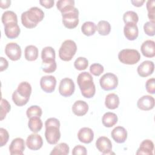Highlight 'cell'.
Wrapping results in <instances>:
<instances>
[{
  "instance_id": "f35d334b",
  "label": "cell",
  "mask_w": 155,
  "mask_h": 155,
  "mask_svg": "<svg viewBox=\"0 0 155 155\" xmlns=\"http://www.w3.org/2000/svg\"><path fill=\"white\" fill-rule=\"evenodd\" d=\"M104 67L101 64L98 63L93 64L90 67V73L96 76H100L104 72Z\"/></svg>"
},
{
  "instance_id": "bcb514c9",
  "label": "cell",
  "mask_w": 155,
  "mask_h": 155,
  "mask_svg": "<svg viewBox=\"0 0 155 155\" xmlns=\"http://www.w3.org/2000/svg\"><path fill=\"white\" fill-rule=\"evenodd\" d=\"M11 4V1L9 0H1L0 1V6L1 8H7L10 7Z\"/></svg>"
},
{
  "instance_id": "7bdbcfd3",
  "label": "cell",
  "mask_w": 155,
  "mask_h": 155,
  "mask_svg": "<svg viewBox=\"0 0 155 155\" xmlns=\"http://www.w3.org/2000/svg\"><path fill=\"white\" fill-rule=\"evenodd\" d=\"M72 154L73 155H86L87 154V149L85 147L78 145L74 147L72 151Z\"/></svg>"
},
{
  "instance_id": "6da1fadb",
  "label": "cell",
  "mask_w": 155,
  "mask_h": 155,
  "mask_svg": "<svg viewBox=\"0 0 155 155\" xmlns=\"http://www.w3.org/2000/svg\"><path fill=\"white\" fill-rule=\"evenodd\" d=\"M44 17V12L37 7H33L21 15V22L27 28H33L37 26Z\"/></svg>"
},
{
  "instance_id": "d590c367",
  "label": "cell",
  "mask_w": 155,
  "mask_h": 155,
  "mask_svg": "<svg viewBox=\"0 0 155 155\" xmlns=\"http://www.w3.org/2000/svg\"><path fill=\"white\" fill-rule=\"evenodd\" d=\"M88 65V60L84 57H79L74 62V67L78 70H85Z\"/></svg>"
},
{
  "instance_id": "3957f363",
  "label": "cell",
  "mask_w": 155,
  "mask_h": 155,
  "mask_svg": "<svg viewBox=\"0 0 155 155\" xmlns=\"http://www.w3.org/2000/svg\"><path fill=\"white\" fill-rule=\"evenodd\" d=\"M45 137L47 142L51 145L57 143L61 137L59 120L54 117L49 118L45 121Z\"/></svg>"
},
{
  "instance_id": "5b68a950",
  "label": "cell",
  "mask_w": 155,
  "mask_h": 155,
  "mask_svg": "<svg viewBox=\"0 0 155 155\" xmlns=\"http://www.w3.org/2000/svg\"><path fill=\"white\" fill-rule=\"evenodd\" d=\"M55 51L51 47H45L41 51L42 64V70L44 72L51 73L56 70L57 65L55 61Z\"/></svg>"
},
{
  "instance_id": "8fae6325",
  "label": "cell",
  "mask_w": 155,
  "mask_h": 155,
  "mask_svg": "<svg viewBox=\"0 0 155 155\" xmlns=\"http://www.w3.org/2000/svg\"><path fill=\"white\" fill-rule=\"evenodd\" d=\"M5 53L12 61H18L21 57V48L18 44L10 42L5 45Z\"/></svg>"
},
{
  "instance_id": "ab89813d",
  "label": "cell",
  "mask_w": 155,
  "mask_h": 155,
  "mask_svg": "<svg viewBox=\"0 0 155 155\" xmlns=\"http://www.w3.org/2000/svg\"><path fill=\"white\" fill-rule=\"evenodd\" d=\"M154 26V22L148 21L145 23L143 25V30L145 34L150 36H153L155 34Z\"/></svg>"
},
{
  "instance_id": "484cf974",
  "label": "cell",
  "mask_w": 155,
  "mask_h": 155,
  "mask_svg": "<svg viewBox=\"0 0 155 155\" xmlns=\"http://www.w3.org/2000/svg\"><path fill=\"white\" fill-rule=\"evenodd\" d=\"M117 116L115 113L107 112L103 115L102 122L105 127L110 128L114 126L117 122Z\"/></svg>"
},
{
  "instance_id": "d6a6232c",
  "label": "cell",
  "mask_w": 155,
  "mask_h": 155,
  "mask_svg": "<svg viewBox=\"0 0 155 155\" xmlns=\"http://www.w3.org/2000/svg\"><path fill=\"white\" fill-rule=\"evenodd\" d=\"M97 30L101 35H108L111 31V25L110 23L106 21H100L97 24Z\"/></svg>"
},
{
  "instance_id": "8d00e7d4",
  "label": "cell",
  "mask_w": 155,
  "mask_h": 155,
  "mask_svg": "<svg viewBox=\"0 0 155 155\" xmlns=\"http://www.w3.org/2000/svg\"><path fill=\"white\" fill-rule=\"evenodd\" d=\"M10 105L8 102L4 99H1V114H0V119L2 120L6 116V114L10 110Z\"/></svg>"
},
{
  "instance_id": "52a82bcc",
  "label": "cell",
  "mask_w": 155,
  "mask_h": 155,
  "mask_svg": "<svg viewBox=\"0 0 155 155\" xmlns=\"http://www.w3.org/2000/svg\"><path fill=\"white\" fill-rule=\"evenodd\" d=\"M118 59L124 64L134 65L139 61L140 54L137 50L134 49H124L119 51Z\"/></svg>"
},
{
  "instance_id": "ba28073f",
  "label": "cell",
  "mask_w": 155,
  "mask_h": 155,
  "mask_svg": "<svg viewBox=\"0 0 155 155\" xmlns=\"http://www.w3.org/2000/svg\"><path fill=\"white\" fill-rule=\"evenodd\" d=\"M62 23L67 28H74L76 27L79 24V11L76 7L62 13Z\"/></svg>"
},
{
  "instance_id": "836d02e7",
  "label": "cell",
  "mask_w": 155,
  "mask_h": 155,
  "mask_svg": "<svg viewBox=\"0 0 155 155\" xmlns=\"http://www.w3.org/2000/svg\"><path fill=\"white\" fill-rule=\"evenodd\" d=\"M123 20L125 24L132 22L136 24L139 21L137 14L133 11H127L123 15Z\"/></svg>"
},
{
  "instance_id": "b9f144b4",
  "label": "cell",
  "mask_w": 155,
  "mask_h": 155,
  "mask_svg": "<svg viewBox=\"0 0 155 155\" xmlns=\"http://www.w3.org/2000/svg\"><path fill=\"white\" fill-rule=\"evenodd\" d=\"M146 90L148 93L150 94H154L155 93V79L151 78L147 81L145 84Z\"/></svg>"
},
{
  "instance_id": "30bf717a",
  "label": "cell",
  "mask_w": 155,
  "mask_h": 155,
  "mask_svg": "<svg viewBox=\"0 0 155 155\" xmlns=\"http://www.w3.org/2000/svg\"><path fill=\"white\" fill-rule=\"evenodd\" d=\"M75 90V85L73 80L70 78H65L62 79L59 85V92L64 97L71 96Z\"/></svg>"
},
{
  "instance_id": "277c9868",
  "label": "cell",
  "mask_w": 155,
  "mask_h": 155,
  "mask_svg": "<svg viewBox=\"0 0 155 155\" xmlns=\"http://www.w3.org/2000/svg\"><path fill=\"white\" fill-rule=\"evenodd\" d=\"M31 93V85L27 82H22L18 85V88L13 93L12 100L19 107L25 105L28 102Z\"/></svg>"
},
{
  "instance_id": "cb8c5ba5",
  "label": "cell",
  "mask_w": 155,
  "mask_h": 155,
  "mask_svg": "<svg viewBox=\"0 0 155 155\" xmlns=\"http://www.w3.org/2000/svg\"><path fill=\"white\" fill-rule=\"evenodd\" d=\"M88 110V105L87 103L84 101H77L72 106V111L73 113L78 116H82L85 115Z\"/></svg>"
},
{
  "instance_id": "1f68e13d",
  "label": "cell",
  "mask_w": 155,
  "mask_h": 155,
  "mask_svg": "<svg viewBox=\"0 0 155 155\" xmlns=\"http://www.w3.org/2000/svg\"><path fill=\"white\" fill-rule=\"evenodd\" d=\"M1 20L4 25H5L10 22L18 23V18L15 12L10 10L5 11L3 13Z\"/></svg>"
},
{
  "instance_id": "9a60e30c",
  "label": "cell",
  "mask_w": 155,
  "mask_h": 155,
  "mask_svg": "<svg viewBox=\"0 0 155 155\" xmlns=\"http://www.w3.org/2000/svg\"><path fill=\"white\" fill-rule=\"evenodd\" d=\"M43 145L42 137L38 134H30L26 140V145L31 150H38Z\"/></svg>"
},
{
  "instance_id": "2e32d148",
  "label": "cell",
  "mask_w": 155,
  "mask_h": 155,
  "mask_svg": "<svg viewBox=\"0 0 155 155\" xmlns=\"http://www.w3.org/2000/svg\"><path fill=\"white\" fill-rule=\"evenodd\" d=\"M154 69V64L153 62L150 61H145L142 62L137 68L138 74L141 77H147L151 75Z\"/></svg>"
},
{
  "instance_id": "4316f807",
  "label": "cell",
  "mask_w": 155,
  "mask_h": 155,
  "mask_svg": "<svg viewBox=\"0 0 155 155\" xmlns=\"http://www.w3.org/2000/svg\"><path fill=\"white\" fill-rule=\"evenodd\" d=\"M56 7L62 14L74 8V1L59 0L56 2Z\"/></svg>"
},
{
  "instance_id": "83f0119b",
  "label": "cell",
  "mask_w": 155,
  "mask_h": 155,
  "mask_svg": "<svg viewBox=\"0 0 155 155\" xmlns=\"http://www.w3.org/2000/svg\"><path fill=\"white\" fill-rule=\"evenodd\" d=\"M24 56L28 61H35L38 57V48L33 45L27 46L24 50Z\"/></svg>"
},
{
  "instance_id": "603a6c76",
  "label": "cell",
  "mask_w": 155,
  "mask_h": 155,
  "mask_svg": "<svg viewBox=\"0 0 155 155\" xmlns=\"http://www.w3.org/2000/svg\"><path fill=\"white\" fill-rule=\"evenodd\" d=\"M154 150V143L149 139H145L143 140L138 148L136 154H145V155H153Z\"/></svg>"
},
{
  "instance_id": "7c38bea8",
  "label": "cell",
  "mask_w": 155,
  "mask_h": 155,
  "mask_svg": "<svg viewBox=\"0 0 155 155\" xmlns=\"http://www.w3.org/2000/svg\"><path fill=\"white\" fill-rule=\"evenodd\" d=\"M56 85V79L54 76H44L40 80V86L42 90L46 93H52Z\"/></svg>"
},
{
  "instance_id": "60d3db41",
  "label": "cell",
  "mask_w": 155,
  "mask_h": 155,
  "mask_svg": "<svg viewBox=\"0 0 155 155\" xmlns=\"http://www.w3.org/2000/svg\"><path fill=\"white\" fill-rule=\"evenodd\" d=\"M9 138V134L7 130L1 128H0V147H3L5 145Z\"/></svg>"
},
{
  "instance_id": "d6986e66",
  "label": "cell",
  "mask_w": 155,
  "mask_h": 155,
  "mask_svg": "<svg viewBox=\"0 0 155 155\" xmlns=\"http://www.w3.org/2000/svg\"><path fill=\"white\" fill-rule=\"evenodd\" d=\"M111 135L116 142L122 143L125 142L127 138V131L123 127L117 126L111 131Z\"/></svg>"
},
{
  "instance_id": "ffe728a7",
  "label": "cell",
  "mask_w": 155,
  "mask_h": 155,
  "mask_svg": "<svg viewBox=\"0 0 155 155\" xmlns=\"http://www.w3.org/2000/svg\"><path fill=\"white\" fill-rule=\"evenodd\" d=\"M78 137L80 142L84 143H90L93 140L94 133L91 128L84 127L79 130Z\"/></svg>"
},
{
  "instance_id": "f1b7e54d",
  "label": "cell",
  "mask_w": 155,
  "mask_h": 155,
  "mask_svg": "<svg viewBox=\"0 0 155 155\" xmlns=\"http://www.w3.org/2000/svg\"><path fill=\"white\" fill-rule=\"evenodd\" d=\"M42 122L39 117H32L29 118L28 127L30 131L33 133H38L42 128Z\"/></svg>"
},
{
  "instance_id": "7a4b0ae2",
  "label": "cell",
  "mask_w": 155,
  "mask_h": 155,
  "mask_svg": "<svg viewBox=\"0 0 155 155\" xmlns=\"http://www.w3.org/2000/svg\"><path fill=\"white\" fill-rule=\"evenodd\" d=\"M77 83L84 97L91 98L96 92L95 85L92 76L87 71L81 73L77 78Z\"/></svg>"
},
{
  "instance_id": "7dc6e473",
  "label": "cell",
  "mask_w": 155,
  "mask_h": 155,
  "mask_svg": "<svg viewBox=\"0 0 155 155\" xmlns=\"http://www.w3.org/2000/svg\"><path fill=\"white\" fill-rule=\"evenodd\" d=\"M131 2L133 4L134 6L136 7H140L145 2L144 0H136V1H131Z\"/></svg>"
},
{
  "instance_id": "f6af8a7d",
  "label": "cell",
  "mask_w": 155,
  "mask_h": 155,
  "mask_svg": "<svg viewBox=\"0 0 155 155\" xmlns=\"http://www.w3.org/2000/svg\"><path fill=\"white\" fill-rule=\"evenodd\" d=\"M1 59V63H0V71H2L5 70H6L8 66V62L7 61L6 59L4 58L3 57L0 58Z\"/></svg>"
},
{
  "instance_id": "ee69618b",
  "label": "cell",
  "mask_w": 155,
  "mask_h": 155,
  "mask_svg": "<svg viewBox=\"0 0 155 155\" xmlns=\"http://www.w3.org/2000/svg\"><path fill=\"white\" fill-rule=\"evenodd\" d=\"M39 3L42 6L46 8H50L54 5L53 0H41L39 1Z\"/></svg>"
},
{
  "instance_id": "d4e9b609",
  "label": "cell",
  "mask_w": 155,
  "mask_h": 155,
  "mask_svg": "<svg viewBox=\"0 0 155 155\" xmlns=\"http://www.w3.org/2000/svg\"><path fill=\"white\" fill-rule=\"evenodd\" d=\"M105 105L110 110L117 108L119 105V98L115 93H110L107 95L105 100Z\"/></svg>"
},
{
  "instance_id": "8992f818",
  "label": "cell",
  "mask_w": 155,
  "mask_h": 155,
  "mask_svg": "<svg viewBox=\"0 0 155 155\" xmlns=\"http://www.w3.org/2000/svg\"><path fill=\"white\" fill-rule=\"evenodd\" d=\"M77 50L76 43L70 39L64 41L59 50V56L64 61H70Z\"/></svg>"
},
{
  "instance_id": "7402d4cb",
  "label": "cell",
  "mask_w": 155,
  "mask_h": 155,
  "mask_svg": "<svg viewBox=\"0 0 155 155\" xmlns=\"http://www.w3.org/2000/svg\"><path fill=\"white\" fill-rule=\"evenodd\" d=\"M142 54L147 58H153L155 56V43L152 40L144 41L140 47Z\"/></svg>"
},
{
  "instance_id": "ac0fdd59",
  "label": "cell",
  "mask_w": 155,
  "mask_h": 155,
  "mask_svg": "<svg viewBox=\"0 0 155 155\" xmlns=\"http://www.w3.org/2000/svg\"><path fill=\"white\" fill-rule=\"evenodd\" d=\"M124 33L125 38L130 41H134L138 37L139 30L135 23L125 24L124 27Z\"/></svg>"
},
{
  "instance_id": "e575fe53",
  "label": "cell",
  "mask_w": 155,
  "mask_h": 155,
  "mask_svg": "<svg viewBox=\"0 0 155 155\" xmlns=\"http://www.w3.org/2000/svg\"><path fill=\"white\" fill-rule=\"evenodd\" d=\"M42 111L41 107L38 105H31L26 111V114L28 118L32 117H41Z\"/></svg>"
},
{
  "instance_id": "74e56055",
  "label": "cell",
  "mask_w": 155,
  "mask_h": 155,
  "mask_svg": "<svg viewBox=\"0 0 155 155\" xmlns=\"http://www.w3.org/2000/svg\"><path fill=\"white\" fill-rule=\"evenodd\" d=\"M154 4L155 1L154 0H149L147 2V8L148 11V17L150 21L154 22Z\"/></svg>"
},
{
  "instance_id": "4fadbf2b",
  "label": "cell",
  "mask_w": 155,
  "mask_h": 155,
  "mask_svg": "<svg viewBox=\"0 0 155 155\" xmlns=\"http://www.w3.org/2000/svg\"><path fill=\"white\" fill-rule=\"evenodd\" d=\"M96 146L97 149L103 154H111L112 143L107 137H99L96 142Z\"/></svg>"
},
{
  "instance_id": "44dd1931",
  "label": "cell",
  "mask_w": 155,
  "mask_h": 155,
  "mask_svg": "<svg viewBox=\"0 0 155 155\" xmlns=\"http://www.w3.org/2000/svg\"><path fill=\"white\" fill-rule=\"evenodd\" d=\"M20 28L16 22H10L4 25L5 36L9 39L16 38L20 33Z\"/></svg>"
},
{
  "instance_id": "e0dca14e",
  "label": "cell",
  "mask_w": 155,
  "mask_h": 155,
  "mask_svg": "<svg viewBox=\"0 0 155 155\" xmlns=\"http://www.w3.org/2000/svg\"><path fill=\"white\" fill-rule=\"evenodd\" d=\"M137 106L141 110H150L154 107V99L150 95L143 96L137 101Z\"/></svg>"
},
{
  "instance_id": "f546056e",
  "label": "cell",
  "mask_w": 155,
  "mask_h": 155,
  "mask_svg": "<svg viewBox=\"0 0 155 155\" xmlns=\"http://www.w3.org/2000/svg\"><path fill=\"white\" fill-rule=\"evenodd\" d=\"M97 30L96 25L91 21L84 22L81 26V31L82 33L87 36L93 35Z\"/></svg>"
},
{
  "instance_id": "5bb4252c",
  "label": "cell",
  "mask_w": 155,
  "mask_h": 155,
  "mask_svg": "<svg viewBox=\"0 0 155 155\" xmlns=\"http://www.w3.org/2000/svg\"><path fill=\"white\" fill-rule=\"evenodd\" d=\"M25 150V142L23 139L17 137L14 139L9 146L11 155H22Z\"/></svg>"
},
{
  "instance_id": "9c48e42d",
  "label": "cell",
  "mask_w": 155,
  "mask_h": 155,
  "mask_svg": "<svg viewBox=\"0 0 155 155\" xmlns=\"http://www.w3.org/2000/svg\"><path fill=\"white\" fill-rule=\"evenodd\" d=\"M99 84L104 90L109 91L114 90L118 85V79L114 74L107 73L100 78Z\"/></svg>"
},
{
  "instance_id": "4dcf8cb0",
  "label": "cell",
  "mask_w": 155,
  "mask_h": 155,
  "mask_svg": "<svg viewBox=\"0 0 155 155\" xmlns=\"http://www.w3.org/2000/svg\"><path fill=\"white\" fill-rule=\"evenodd\" d=\"M69 147L66 143H60L56 145L51 152V155H67L69 153Z\"/></svg>"
}]
</instances>
